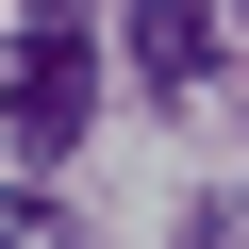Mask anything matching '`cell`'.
I'll return each instance as SVG.
<instances>
[{
	"label": "cell",
	"instance_id": "5",
	"mask_svg": "<svg viewBox=\"0 0 249 249\" xmlns=\"http://www.w3.org/2000/svg\"><path fill=\"white\" fill-rule=\"evenodd\" d=\"M232 17H249V0H232Z\"/></svg>",
	"mask_w": 249,
	"mask_h": 249
},
{
	"label": "cell",
	"instance_id": "3",
	"mask_svg": "<svg viewBox=\"0 0 249 249\" xmlns=\"http://www.w3.org/2000/svg\"><path fill=\"white\" fill-rule=\"evenodd\" d=\"M0 249H83V216H67L50 183H0Z\"/></svg>",
	"mask_w": 249,
	"mask_h": 249
},
{
	"label": "cell",
	"instance_id": "2",
	"mask_svg": "<svg viewBox=\"0 0 249 249\" xmlns=\"http://www.w3.org/2000/svg\"><path fill=\"white\" fill-rule=\"evenodd\" d=\"M116 34H133V83L150 100H199L216 83V17L199 0H116Z\"/></svg>",
	"mask_w": 249,
	"mask_h": 249
},
{
	"label": "cell",
	"instance_id": "4",
	"mask_svg": "<svg viewBox=\"0 0 249 249\" xmlns=\"http://www.w3.org/2000/svg\"><path fill=\"white\" fill-rule=\"evenodd\" d=\"M183 249H249V199H183Z\"/></svg>",
	"mask_w": 249,
	"mask_h": 249
},
{
	"label": "cell",
	"instance_id": "1",
	"mask_svg": "<svg viewBox=\"0 0 249 249\" xmlns=\"http://www.w3.org/2000/svg\"><path fill=\"white\" fill-rule=\"evenodd\" d=\"M83 116H100L83 0H17V50H0V150H17V166H50V150H83Z\"/></svg>",
	"mask_w": 249,
	"mask_h": 249
}]
</instances>
